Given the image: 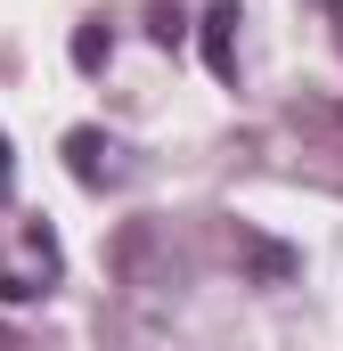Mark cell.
<instances>
[{
    "instance_id": "obj_3",
    "label": "cell",
    "mask_w": 343,
    "mask_h": 351,
    "mask_svg": "<svg viewBox=\"0 0 343 351\" xmlns=\"http://www.w3.org/2000/svg\"><path fill=\"white\" fill-rule=\"evenodd\" d=\"M237 25H246L237 0H213V8H204V66H213L221 82H237Z\"/></svg>"
},
{
    "instance_id": "obj_5",
    "label": "cell",
    "mask_w": 343,
    "mask_h": 351,
    "mask_svg": "<svg viewBox=\"0 0 343 351\" xmlns=\"http://www.w3.org/2000/svg\"><path fill=\"white\" fill-rule=\"evenodd\" d=\"M8 180H16V156H8V139H0V188H8Z\"/></svg>"
},
{
    "instance_id": "obj_2",
    "label": "cell",
    "mask_w": 343,
    "mask_h": 351,
    "mask_svg": "<svg viewBox=\"0 0 343 351\" xmlns=\"http://www.w3.org/2000/svg\"><path fill=\"white\" fill-rule=\"evenodd\" d=\"M66 164H74L82 188H115V180H123V147H115L106 131H66Z\"/></svg>"
},
{
    "instance_id": "obj_1",
    "label": "cell",
    "mask_w": 343,
    "mask_h": 351,
    "mask_svg": "<svg viewBox=\"0 0 343 351\" xmlns=\"http://www.w3.org/2000/svg\"><path fill=\"white\" fill-rule=\"evenodd\" d=\"M58 237H49V221H8V245H0V294L8 302H41L49 286H58Z\"/></svg>"
},
{
    "instance_id": "obj_4",
    "label": "cell",
    "mask_w": 343,
    "mask_h": 351,
    "mask_svg": "<svg viewBox=\"0 0 343 351\" xmlns=\"http://www.w3.org/2000/svg\"><path fill=\"white\" fill-rule=\"evenodd\" d=\"M98 58H106V33H98V25H82V33H74V66H82V74H90Z\"/></svg>"
}]
</instances>
